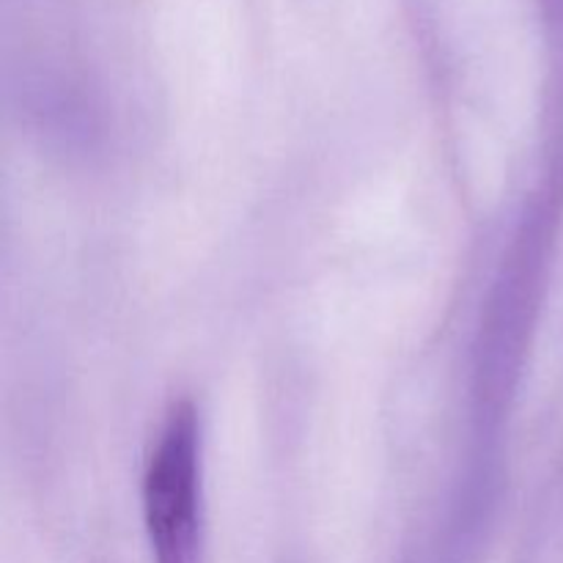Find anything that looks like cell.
Returning a JSON list of instances; mask_svg holds the SVG:
<instances>
[{"label":"cell","mask_w":563,"mask_h":563,"mask_svg":"<svg viewBox=\"0 0 563 563\" xmlns=\"http://www.w3.org/2000/svg\"><path fill=\"white\" fill-rule=\"evenodd\" d=\"M154 563H203L201 440L190 405L170 410L143 478Z\"/></svg>","instance_id":"cell-1"}]
</instances>
